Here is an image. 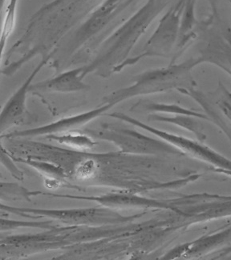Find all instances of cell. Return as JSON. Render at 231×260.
Masks as SVG:
<instances>
[{"mask_svg":"<svg viewBox=\"0 0 231 260\" xmlns=\"http://www.w3.org/2000/svg\"><path fill=\"white\" fill-rule=\"evenodd\" d=\"M203 61L191 58L181 63L171 62L165 68H156L139 74L129 87L118 89L103 100V104L115 106L125 100L137 96L159 94L177 90L184 93L194 89L196 86L193 71Z\"/></svg>","mask_w":231,"mask_h":260,"instance_id":"cell-1","label":"cell"},{"mask_svg":"<svg viewBox=\"0 0 231 260\" xmlns=\"http://www.w3.org/2000/svg\"><path fill=\"white\" fill-rule=\"evenodd\" d=\"M94 139L110 142L124 154L136 155H184L176 147L161 139H154L134 129L104 123L97 129H85Z\"/></svg>","mask_w":231,"mask_h":260,"instance_id":"cell-2","label":"cell"},{"mask_svg":"<svg viewBox=\"0 0 231 260\" xmlns=\"http://www.w3.org/2000/svg\"><path fill=\"white\" fill-rule=\"evenodd\" d=\"M108 116L123 121L133 126L143 129L150 134L154 135L170 145L176 147L177 149L182 151L184 155H189L192 158L210 164L215 171L231 176V160L223 156L219 153L213 150L211 147L204 145L203 142L195 141L189 138L178 135L172 134L170 132L160 130L154 126L146 124L141 121L131 117L126 114L121 112H114L108 114Z\"/></svg>","mask_w":231,"mask_h":260,"instance_id":"cell-3","label":"cell"},{"mask_svg":"<svg viewBox=\"0 0 231 260\" xmlns=\"http://www.w3.org/2000/svg\"><path fill=\"white\" fill-rule=\"evenodd\" d=\"M184 1L172 7L160 21L159 26L150 40L147 41L143 51L134 57L129 58L121 68V72L126 68L136 65L137 62L151 57H169L174 53L178 44L180 34L181 15L183 11Z\"/></svg>","mask_w":231,"mask_h":260,"instance_id":"cell-4","label":"cell"},{"mask_svg":"<svg viewBox=\"0 0 231 260\" xmlns=\"http://www.w3.org/2000/svg\"><path fill=\"white\" fill-rule=\"evenodd\" d=\"M31 213L40 214L66 223L82 226H101L125 223L141 215L126 216L114 209L99 205L97 208L73 210H31Z\"/></svg>","mask_w":231,"mask_h":260,"instance_id":"cell-5","label":"cell"},{"mask_svg":"<svg viewBox=\"0 0 231 260\" xmlns=\"http://www.w3.org/2000/svg\"><path fill=\"white\" fill-rule=\"evenodd\" d=\"M63 198L76 199L95 202L100 206L111 209H127V208H142V209H159L170 211L175 213L180 212V208L187 201L186 197L172 200H158L146 198L132 193H106L101 196H55Z\"/></svg>","mask_w":231,"mask_h":260,"instance_id":"cell-6","label":"cell"},{"mask_svg":"<svg viewBox=\"0 0 231 260\" xmlns=\"http://www.w3.org/2000/svg\"><path fill=\"white\" fill-rule=\"evenodd\" d=\"M113 106L108 104H102L94 109L85 111L78 115H72L68 117L63 118L49 124L28 129V130L15 132L11 134L6 135L5 138L37 137V136H49L55 135L65 134L68 132H77L79 129L91 123L102 115H106Z\"/></svg>","mask_w":231,"mask_h":260,"instance_id":"cell-7","label":"cell"},{"mask_svg":"<svg viewBox=\"0 0 231 260\" xmlns=\"http://www.w3.org/2000/svg\"><path fill=\"white\" fill-rule=\"evenodd\" d=\"M51 55L43 57L34 70L29 75L27 79L23 82V84L18 88L0 111V135L12 128L13 126L19 125L24 119L27 112V97L30 92V87L33 84L36 76L48 63L51 58Z\"/></svg>","mask_w":231,"mask_h":260,"instance_id":"cell-8","label":"cell"},{"mask_svg":"<svg viewBox=\"0 0 231 260\" xmlns=\"http://www.w3.org/2000/svg\"><path fill=\"white\" fill-rule=\"evenodd\" d=\"M231 245V226L198 238L190 243L175 247L164 255L163 258H198L217 251L218 247Z\"/></svg>","mask_w":231,"mask_h":260,"instance_id":"cell-9","label":"cell"},{"mask_svg":"<svg viewBox=\"0 0 231 260\" xmlns=\"http://www.w3.org/2000/svg\"><path fill=\"white\" fill-rule=\"evenodd\" d=\"M85 65L65 71L56 76L32 84L30 91L44 93H73L90 88L84 83L88 76Z\"/></svg>","mask_w":231,"mask_h":260,"instance_id":"cell-10","label":"cell"},{"mask_svg":"<svg viewBox=\"0 0 231 260\" xmlns=\"http://www.w3.org/2000/svg\"><path fill=\"white\" fill-rule=\"evenodd\" d=\"M46 138L48 140H53L61 145L77 150V151H89L97 145V142L94 138L86 133H79L77 132L49 136Z\"/></svg>","mask_w":231,"mask_h":260,"instance_id":"cell-11","label":"cell"},{"mask_svg":"<svg viewBox=\"0 0 231 260\" xmlns=\"http://www.w3.org/2000/svg\"><path fill=\"white\" fill-rule=\"evenodd\" d=\"M194 4L195 0H187L186 8L182 11V18L181 20L180 34L177 44V52L180 55V51L185 48L192 36V29L194 25Z\"/></svg>","mask_w":231,"mask_h":260,"instance_id":"cell-12","label":"cell"},{"mask_svg":"<svg viewBox=\"0 0 231 260\" xmlns=\"http://www.w3.org/2000/svg\"><path fill=\"white\" fill-rule=\"evenodd\" d=\"M18 0H9L5 10V14L0 24V64L6 47L7 42L12 36L16 21Z\"/></svg>","mask_w":231,"mask_h":260,"instance_id":"cell-13","label":"cell"},{"mask_svg":"<svg viewBox=\"0 0 231 260\" xmlns=\"http://www.w3.org/2000/svg\"><path fill=\"white\" fill-rule=\"evenodd\" d=\"M196 119L197 118L188 116V115H175L174 117H167V116H161L159 114H151L150 116V120L171 123V124L180 126L182 128L186 129L195 135L197 139L203 142L206 136L201 132V126L197 123Z\"/></svg>","mask_w":231,"mask_h":260,"instance_id":"cell-14","label":"cell"},{"mask_svg":"<svg viewBox=\"0 0 231 260\" xmlns=\"http://www.w3.org/2000/svg\"><path fill=\"white\" fill-rule=\"evenodd\" d=\"M142 109L151 114H170L175 115H188L199 119H207V115L193 110L182 108L176 104H160V103H149L142 105Z\"/></svg>","mask_w":231,"mask_h":260,"instance_id":"cell-15","label":"cell"},{"mask_svg":"<svg viewBox=\"0 0 231 260\" xmlns=\"http://www.w3.org/2000/svg\"><path fill=\"white\" fill-rule=\"evenodd\" d=\"M26 164L41 173V175L50 179H58L59 181L62 182V179L66 177L65 170H63L61 167L55 166L54 164H49L42 161L33 160V159H27ZM54 181V180H53Z\"/></svg>","mask_w":231,"mask_h":260,"instance_id":"cell-16","label":"cell"},{"mask_svg":"<svg viewBox=\"0 0 231 260\" xmlns=\"http://www.w3.org/2000/svg\"><path fill=\"white\" fill-rule=\"evenodd\" d=\"M4 150L1 145H0V161H2L4 162V164H5V166L8 168V169L12 172V176H15V177L18 178V179H21L22 177V173H21L20 171L18 170L16 168V167L11 162L9 158H8V155H6L5 153L4 152Z\"/></svg>","mask_w":231,"mask_h":260,"instance_id":"cell-17","label":"cell"},{"mask_svg":"<svg viewBox=\"0 0 231 260\" xmlns=\"http://www.w3.org/2000/svg\"><path fill=\"white\" fill-rule=\"evenodd\" d=\"M231 254V245L228 246V247H223V248L219 249L218 251H215L213 254L214 255V258L218 259V258H225L226 257L229 256V254Z\"/></svg>","mask_w":231,"mask_h":260,"instance_id":"cell-18","label":"cell"},{"mask_svg":"<svg viewBox=\"0 0 231 260\" xmlns=\"http://www.w3.org/2000/svg\"><path fill=\"white\" fill-rule=\"evenodd\" d=\"M5 1H6V0H0V10H1V8H2L3 5H4Z\"/></svg>","mask_w":231,"mask_h":260,"instance_id":"cell-19","label":"cell"},{"mask_svg":"<svg viewBox=\"0 0 231 260\" xmlns=\"http://www.w3.org/2000/svg\"><path fill=\"white\" fill-rule=\"evenodd\" d=\"M225 258H229V259H231V254H229V256L226 257Z\"/></svg>","mask_w":231,"mask_h":260,"instance_id":"cell-20","label":"cell"}]
</instances>
